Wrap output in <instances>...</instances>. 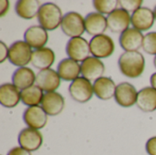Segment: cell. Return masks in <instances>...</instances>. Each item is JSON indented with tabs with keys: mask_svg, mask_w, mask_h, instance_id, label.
<instances>
[{
	"mask_svg": "<svg viewBox=\"0 0 156 155\" xmlns=\"http://www.w3.org/2000/svg\"><path fill=\"white\" fill-rule=\"evenodd\" d=\"M118 66L123 76L129 79H137L144 73L145 59L140 51H124L119 58Z\"/></svg>",
	"mask_w": 156,
	"mask_h": 155,
	"instance_id": "1",
	"label": "cell"
},
{
	"mask_svg": "<svg viewBox=\"0 0 156 155\" xmlns=\"http://www.w3.org/2000/svg\"><path fill=\"white\" fill-rule=\"evenodd\" d=\"M37 17L39 26L47 31H52L60 26L63 15L58 5L52 2H47L41 5Z\"/></svg>",
	"mask_w": 156,
	"mask_h": 155,
	"instance_id": "2",
	"label": "cell"
},
{
	"mask_svg": "<svg viewBox=\"0 0 156 155\" xmlns=\"http://www.w3.org/2000/svg\"><path fill=\"white\" fill-rule=\"evenodd\" d=\"M60 27L62 32L70 38L81 37L86 31L85 18L78 12H68L63 16Z\"/></svg>",
	"mask_w": 156,
	"mask_h": 155,
	"instance_id": "3",
	"label": "cell"
},
{
	"mask_svg": "<svg viewBox=\"0 0 156 155\" xmlns=\"http://www.w3.org/2000/svg\"><path fill=\"white\" fill-rule=\"evenodd\" d=\"M32 53V48L25 40H17L9 47L8 60L12 65L18 68L27 67L29 62L31 63Z\"/></svg>",
	"mask_w": 156,
	"mask_h": 155,
	"instance_id": "4",
	"label": "cell"
},
{
	"mask_svg": "<svg viewBox=\"0 0 156 155\" xmlns=\"http://www.w3.org/2000/svg\"><path fill=\"white\" fill-rule=\"evenodd\" d=\"M69 93L75 101L79 103H86L94 94L93 84L84 77H79L69 84Z\"/></svg>",
	"mask_w": 156,
	"mask_h": 155,
	"instance_id": "5",
	"label": "cell"
},
{
	"mask_svg": "<svg viewBox=\"0 0 156 155\" xmlns=\"http://www.w3.org/2000/svg\"><path fill=\"white\" fill-rule=\"evenodd\" d=\"M90 54L97 58H106L111 57L115 49L113 39L105 34L92 37L90 40Z\"/></svg>",
	"mask_w": 156,
	"mask_h": 155,
	"instance_id": "6",
	"label": "cell"
},
{
	"mask_svg": "<svg viewBox=\"0 0 156 155\" xmlns=\"http://www.w3.org/2000/svg\"><path fill=\"white\" fill-rule=\"evenodd\" d=\"M66 53L69 58L78 62H83L90 57V42L82 37L69 38L66 45Z\"/></svg>",
	"mask_w": 156,
	"mask_h": 155,
	"instance_id": "7",
	"label": "cell"
},
{
	"mask_svg": "<svg viewBox=\"0 0 156 155\" xmlns=\"http://www.w3.org/2000/svg\"><path fill=\"white\" fill-rule=\"evenodd\" d=\"M17 141L20 147L30 153H33L41 147L43 143V136L38 130L27 127L19 132Z\"/></svg>",
	"mask_w": 156,
	"mask_h": 155,
	"instance_id": "8",
	"label": "cell"
},
{
	"mask_svg": "<svg viewBox=\"0 0 156 155\" xmlns=\"http://www.w3.org/2000/svg\"><path fill=\"white\" fill-rule=\"evenodd\" d=\"M138 91L129 82H121L117 85L115 91V101L122 108H130L136 104Z\"/></svg>",
	"mask_w": 156,
	"mask_h": 155,
	"instance_id": "9",
	"label": "cell"
},
{
	"mask_svg": "<svg viewBox=\"0 0 156 155\" xmlns=\"http://www.w3.org/2000/svg\"><path fill=\"white\" fill-rule=\"evenodd\" d=\"M48 114L41 106L27 107L23 113V121L28 128L40 130L48 123Z\"/></svg>",
	"mask_w": 156,
	"mask_h": 155,
	"instance_id": "10",
	"label": "cell"
},
{
	"mask_svg": "<svg viewBox=\"0 0 156 155\" xmlns=\"http://www.w3.org/2000/svg\"><path fill=\"white\" fill-rule=\"evenodd\" d=\"M81 76L90 81H96L100 78L103 77L105 72V65L101 59L93 56L89 57L80 64Z\"/></svg>",
	"mask_w": 156,
	"mask_h": 155,
	"instance_id": "11",
	"label": "cell"
},
{
	"mask_svg": "<svg viewBox=\"0 0 156 155\" xmlns=\"http://www.w3.org/2000/svg\"><path fill=\"white\" fill-rule=\"evenodd\" d=\"M60 77L57 70L53 69H47L39 70L37 74L36 85H37L44 92L56 91L60 86Z\"/></svg>",
	"mask_w": 156,
	"mask_h": 155,
	"instance_id": "12",
	"label": "cell"
},
{
	"mask_svg": "<svg viewBox=\"0 0 156 155\" xmlns=\"http://www.w3.org/2000/svg\"><path fill=\"white\" fill-rule=\"evenodd\" d=\"M155 22V16L154 10L149 7L142 6L134 13L132 14L131 24L133 28L143 32L147 31L154 26Z\"/></svg>",
	"mask_w": 156,
	"mask_h": 155,
	"instance_id": "13",
	"label": "cell"
},
{
	"mask_svg": "<svg viewBox=\"0 0 156 155\" xmlns=\"http://www.w3.org/2000/svg\"><path fill=\"white\" fill-rule=\"evenodd\" d=\"M131 17L132 16L129 12L122 8H117L107 16L108 28L113 33L122 34L130 28L129 26L131 25Z\"/></svg>",
	"mask_w": 156,
	"mask_h": 155,
	"instance_id": "14",
	"label": "cell"
},
{
	"mask_svg": "<svg viewBox=\"0 0 156 155\" xmlns=\"http://www.w3.org/2000/svg\"><path fill=\"white\" fill-rule=\"evenodd\" d=\"M144 36L143 33L133 27H130L121 34L119 42L125 51H139L143 48Z\"/></svg>",
	"mask_w": 156,
	"mask_h": 155,
	"instance_id": "15",
	"label": "cell"
},
{
	"mask_svg": "<svg viewBox=\"0 0 156 155\" xmlns=\"http://www.w3.org/2000/svg\"><path fill=\"white\" fill-rule=\"evenodd\" d=\"M41 107L48 116H57L64 110L65 99L57 91L47 92L44 94Z\"/></svg>",
	"mask_w": 156,
	"mask_h": 155,
	"instance_id": "16",
	"label": "cell"
},
{
	"mask_svg": "<svg viewBox=\"0 0 156 155\" xmlns=\"http://www.w3.org/2000/svg\"><path fill=\"white\" fill-rule=\"evenodd\" d=\"M85 30L93 37L102 35L108 28L107 17L98 12H91L85 17Z\"/></svg>",
	"mask_w": 156,
	"mask_h": 155,
	"instance_id": "17",
	"label": "cell"
},
{
	"mask_svg": "<svg viewBox=\"0 0 156 155\" xmlns=\"http://www.w3.org/2000/svg\"><path fill=\"white\" fill-rule=\"evenodd\" d=\"M24 39L32 48L39 49L48 43V34L41 26H32L25 31Z\"/></svg>",
	"mask_w": 156,
	"mask_h": 155,
	"instance_id": "18",
	"label": "cell"
},
{
	"mask_svg": "<svg viewBox=\"0 0 156 155\" xmlns=\"http://www.w3.org/2000/svg\"><path fill=\"white\" fill-rule=\"evenodd\" d=\"M21 101V90L13 83H4L0 86V103L3 107L12 109Z\"/></svg>",
	"mask_w": 156,
	"mask_h": 155,
	"instance_id": "19",
	"label": "cell"
},
{
	"mask_svg": "<svg viewBox=\"0 0 156 155\" xmlns=\"http://www.w3.org/2000/svg\"><path fill=\"white\" fill-rule=\"evenodd\" d=\"M57 71L61 79L72 82L80 77V74H81L80 64L69 58H63L58 64Z\"/></svg>",
	"mask_w": 156,
	"mask_h": 155,
	"instance_id": "20",
	"label": "cell"
},
{
	"mask_svg": "<svg viewBox=\"0 0 156 155\" xmlns=\"http://www.w3.org/2000/svg\"><path fill=\"white\" fill-rule=\"evenodd\" d=\"M116 84L109 77H101L93 82V91L97 98L101 100H109L115 96Z\"/></svg>",
	"mask_w": 156,
	"mask_h": 155,
	"instance_id": "21",
	"label": "cell"
},
{
	"mask_svg": "<svg viewBox=\"0 0 156 155\" xmlns=\"http://www.w3.org/2000/svg\"><path fill=\"white\" fill-rule=\"evenodd\" d=\"M55 53L49 48H42L39 49H35L32 53L31 64L37 69L43 70L47 69H51V66L55 62Z\"/></svg>",
	"mask_w": 156,
	"mask_h": 155,
	"instance_id": "22",
	"label": "cell"
},
{
	"mask_svg": "<svg viewBox=\"0 0 156 155\" xmlns=\"http://www.w3.org/2000/svg\"><path fill=\"white\" fill-rule=\"evenodd\" d=\"M37 75L27 67L17 68L12 75V83L20 90L29 88L36 82Z\"/></svg>",
	"mask_w": 156,
	"mask_h": 155,
	"instance_id": "23",
	"label": "cell"
},
{
	"mask_svg": "<svg viewBox=\"0 0 156 155\" xmlns=\"http://www.w3.org/2000/svg\"><path fill=\"white\" fill-rule=\"evenodd\" d=\"M137 107L144 112L156 111V90L153 87H145L138 91Z\"/></svg>",
	"mask_w": 156,
	"mask_h": 155,
	"instance_id": "24",
	"label": "cell"
},
{
	"mask_svg": "<svg viewBox=\"0 0 156 155\" xmlns=\"http://www.w3.org/2000/svg\"><path fill=\"white\" fill-rule=\"evenodd\" d=\"M41 5L37 0H18L16 3L15 9L19 17L29 20L37 16Z\"/></svg>",
	"mask_w": 156,
	"mask_h": 155,
	"instance_id": "25",
	"label": "cell"
},
{
	"mask_svg": "<svg viewBox=\"0 0 156 155\" xmlns=\"http://www.w3.org/2000/svg\"><path fill=\"white\" fill-rule=\"evenodd\" d=\"M43 97L44 91L37 85H33L21 90V101L27 107L38 106L41 104Z\"/></svg>",
	"mask_w": 156,
	"mask_h": 155,
	"instance_id": "26",
	"label": "cell"
},
{
	"mask_svg": "<svg viewBox=\"0 0 156 155\" xmlns=\"http://www.w3.org/2000/svg\"><path fill=\"white\" fill-rule=\"evenodd\" d=\"M96 11L102 15H110L117 9L119 1L117 0H94L92 2Z\"/></svg>",
	"mask_w": 156,
	"mask_h": 155,
	"instance_id": "27",
	"label": "cell"
},
{
	"mask_svg": "<svg viewBox=\"0 0 156 155\" xmlns=\"http://www.w3.org/2000/svg\"><path fill=\"white\" fill-rule=\"evenodd\" d=\"M143 49L149 55L156 56V32H149L144 36Z\"/></svg>",
	"mask_w": 156,
	"mask_h": 155,
	"instance_id": "28",
	"label": "cell"
},
{
	"mask_svg": "<svg viewBox=\"0 0 156 155\" xmlns=\"http://www.w3.org/2000/svg\"><path fill=\"white\" fill-rule=\"evenodd\" d=\"M143 1L142 0H119L120 8L131 13H134L136 10L142 7Z\"/></svg>",
	"mask_w": 156,
	"mask_h": 155,
	"instance_id": "29",
	"label": "cell"
},
{
	"mask_svg": "<svg viewBox=\"0 0 156 155\" xmlns=\"http://www.w3.org/2000/svg\"><path fill=\"white\" fill-rule=\"evenodd\" d=\"M145 151L149 155H156V136L150 138L146 142Z\"/></svg>",
	"mask_w": 156,
	"mask_h": 155,
	"instance_id": "30",
	"label": "cell"
},
{
	"mask_svg": "<svg viewBox=\"0 0 156 155\" xmlns=\"http://www.w3.org/2000/svg\"><path fill=\"white\" fill-rule=\"evenodd\" d=\"M9 48L5 44L4 41H0V63H3L6 58H8Z\"/></svg>",
	"mask_w": 156,
	"mask_h": 155,
	"instance_id": "31",
	"label": "cell"
},
{
	"mask_svg": "<svg viewBox=\"0 0 156 155\" xmlns=\"http://www.w3.org/2000/svg\"><path fill=\"white\" fill-rule=\"evenodd\" d=\"M7 155H32L30 152L23 149L22 147L20 146H17V147H14L12 148L8 153Z\"/></svg>",
	"mask_w": 156,
	"mask_h": 155,
	"instance_id": "32",
	"label": "cell"
},
{
	"mask_svg": "<svg viewBox=\"0 0 156 155\" xmlns=\"http://www.w3.org/2000/svg\"><path fill=\"white\" fill-rule=\"evenodd\" d=\"M9 1L7 0H4L0 2V16H4L5 14H7L8 10H9Z\"/></svg>",
	"mask_w": 156,
	"mask_h": 155,
	"instance_id": "33",
	"label": "cell"
},
{
	"mask_svg": "<svg viewBox=\"0 0 156 155\" xmlns=\"http://www.w3.org/2000/svg\"><path fill=\"white\" fill-rule=\"evenodd\" d=\"M150 82H151V87H153L154 89L156 90V72L154 73L151 78H150Z\"/></svg>",
	"mask_w": 156,
	"mask_h": 155,
	"instance_id": "34",
	"label": "cell"
},
{
	"mask_svg": "<svg viewBox=\"0 0 156 155\" xmlns=\"http://www.w3.org/2000/svg\"><path fill=\"white\" fill-rule=\"evenodd\" d=\"M154 67H155L156 69V56L154 57Z\"/></svg>",
	"mask_w": 156,
	"mask_h": 155,
	"instance_id": "35",
	"label": "cell"
},
{
	"mask_svg": "<svg viewBox=\"0 0 156 155\" xmlns=\"http://www.w3.org/2000/svg\"><path fill=\"white\" fill-rule=\"evenodd\" d=\"M154 16H155V20H156V5H155V7H154Z\"/></svg>",
	"mask_w": 156,
	"mask_h": 155,
	"instance_id": "36",
	"label": "cell"
}]
</instances>
